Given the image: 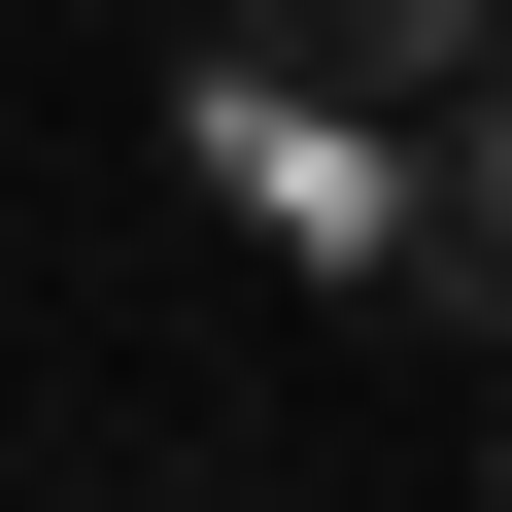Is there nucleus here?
I'll return each mask as SVG.
<instances>
[{"label":"nucleus","mask_w":512,"mask_h":512,"mask_svg":"<svg viewBox=\"0 0 512 512\" xmlns=\"http://www.w3.org/2000/svg\"><path fill=\"white\" fill-rule=\"evenodd\" d=\"M137 137H171V205L239 239V274H308V308H410V171H444V137H410V103H342L308 35H239V0H205Z\"/></svg>","instance_id":"obj_1"},{"label":"nucleus","mask_w":512,"mask_h":512,"mask_svg":"<svg viewBox=\"0 0 512 512\" xmlns=\"http://www.w3.org/2000/svg\"><path fill=\"white\" fill-rule=\"evenodd\" d=\"M410 137H444V171H410V308H444V342H512V69H478V103H410Z\"/></svg>","instance_id":"obj_2"},{"label":"nucleus","mask_w":512,"mask_h":512,"mask_svg":"<svg viewBox=\"0 0 512 512\" xmlns=\"http://www.w3.org/2000/svg\"><path fill=\"white\" fill-rule=\"evenodd\" d=\"M239 35H308L342 103H478V69H512V0H239Z\"/></svg>","instance_id":"obj_3"}]
</instances>
